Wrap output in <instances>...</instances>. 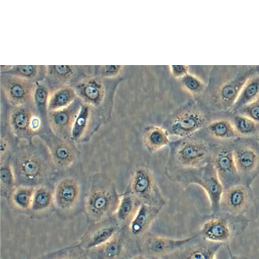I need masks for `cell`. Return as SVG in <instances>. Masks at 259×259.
Returning a JSON list of instances; mask_svg holds the SVG:
<instances>
[{
    "instance_id": "6da1fadb",
    "label": "cell",
    "mask_w": 259,
    "mask_h": 259,
    "mask_svg": "<svg viewBox=\"0 0 259 259\" xmlns=\"http://www.w3.org/2000/svg\"><path fill=\"white\" fill-rule=\"evenodd\" d=\"M10 162L16 186L49 185L57 171L43 143L41 146L32 143L17 147Z\"/></svg>"
},
{
    "instance_id": "7a4b0ae2",
    "label": "cell",
    "mask_w": 259,
    "mask_h": 259,
    "mask_svg": "<svg viewBox=\"0 0 259 259\" xmlns=\"http://www.w3.org/2000/svg\"><path fill=\"white\" fill-rule=\"evenodd\" d=\"M120 195L114 183L105 173H97L89 177L83 203V211L92 224L113 217Z\"/></svg>"
},
{
    "instance_id": "3957f363",
    "label": "cell",
    "mask_w": 259,
    "mask_h": 259,
    "mask_svg": "<svg viewBox=\"0 0 259 259\" xmlns=\"http://www.w3.org/2000/svg\"><path fill=\"white\" fill-rule=\"evenodd\" d=\"M164 174L183 188L192 184L201 187L209 199L211 214L218 213L224 189L211 161L200 167L164 171Z\"/></svg>"
},
{
    "instance_id": "277c9868",
    "label": "cell",
    "mask_w": 259,
    "mask_h": 259,
    "mask_svg": "<svg viewBox=\"0 0 259 259\" xmlns=\"http://www.w3.org/2000/svg\"><path fill=\"white\" fill-rule=\"evenodd\" d=\"M164 171L200 167L211 161L208 143L195 136L170 141Z\"/></svg>"
},
{
    "instance_id": "5b68a950",
    "label": "cell",
    "mask_w": 259,
    "mask_h": 259,
    "mask_svg": "<svg viewBox=\"0 0 259 259\" xmlns=\"http://www.w3.org/2000/svg\"><path fill=\"white\" fill-rule=\"evenodd\" d=\"M212 95L213 105L222 110H231L246 79L256 72L253 65H225Z\"/></svg>"
},
{
    "instance_id": "8992f818",
    "label": "cell",
    "mask_w": 259,
    "mask_h": 259,
    "mask_svg": "<svg viewBox=\"0 0 259 259\" xmlns=\"http://www.w3.org/2000/svg\"><path fill=\"white\" fill-rule=\"evenodd\" d=\"M7 104L5 123L17 141L22 140L32 143L35 136L49 127L45 125L34 106Z\"/></svg>"
},
{
    "instance_id": "52a82bcc",
    "label": "cell",
    "mask_w": 259,
    "mask_h": 259,
    "mask_svg": "<svg viewBox=\"0 0 259 259\" xmlns=\"http://www.w3.org/2000/svg\"><path fill=\"white\" fill-rule=\"evenodd\" d=\"M79 178L67 176L61 178L53 188L54 207L61 215L68 216L83 210L87 185Z\"/></svg>"
},
{
    "instance_id": "ba28073f",
    "label": "cell",
    "mask_w": 259,
    "mask_h": 259,
    "mask_svg": "<svg viewBox=\"0 0 259 259\" xmlns=\"http://www.w3.org/2000/svg\"><path fill=\"white\" fill-rule=\"evenodd\" d=\"M126 188L141 204L161 209L166 204L153 172L145 164H138L133 169Z\"/></svg>"
},
{
    "instance_id": "9c48e42d",
    "label": "cell",
    "mask_w": 259,
    "mask_h": 259,
    "mask_svg": "<svg viewBox=\"0 0 259 259\" xmlns=\"http://www.w3.org/2000/svg\"><path fill=\"white\" fill-rule=\"evenodd\" d=\"M104 79L96 75H88L72 86L81 102L89 106L106 124L110 119L111 110L105 104L106 89Z\"/></svg>"
},
{
    "instance_id": "30bf717a",
    "label": "cell",
    "mask_w": 259,
    "mask_h": 259,
    "mask_svg": "<svg viewBox=\"0 0 259 259\" xmlns=\"http://www.w3.org/2000/svg\"><path fill=\"white\" fill-rule=\"evenodd\" d=\"M207 123L206 117L200 110L188 107L179 110L170 115L161 126L169 136L184 138L197 134Z\"/></svg>"
},
{
    "instance_id": "8fae6325",
    "label": "cell",
    "mask_w": 259,
    "mask_h": 259,
    "mask_svg": "<svg viewBox=\"0 0 259 259\" xmlns=\"http://www.w3.org/2000/svg\"><path fill=\"white\" fill-rule=\"evenodd\" d=\"M211 215L202 224L198 232L202 238L209 242L223 244L247 226V222L243 220Z\"/></svg>"
},
{
    "instance_id": "7c38bea8",
    "label": "cell",
    "mask_w": 259,
    "mask_h": 259,
    "mask_svg": "<svg viewBox=\"0 0 259 259\" xmlns=\"http://www.w3.org/2000/svg\"><path fill=\"white\" fill-rule=\"evenodd\" d=\"M37 137L46 146L57 170L68 169L78 159L79 152L74 143L56 136L49 127L46 128Z\"/></svg>"
},
{
    "instance_id": "4fadbf2b",
    "label": "cell",
    "mask_w": 259,
    "mask_h": 259,
    "mask_svg": "<svg viewBox=\"0 0 259 259\" xmlns=\"http://www.w3.org/2000/svg\"><path fill=\"white\" fill-rule=\"evenodd\" d=\"M1 95L11 106H33L36 83L22 77L1 73Z\"/></svg>"
},
{
    "instance_id": "5bb4252c",
    "label": "cell",
    "mask_w": 259,
    "mask_h": 259,
    "mask_svg": "<svg viewBox=\"0 0 259 259\" xmlns=\"http://www.w3.org/2000/svg\"><path fill=\"white\" fill-rule=\"evenodd\" d=\"M94 65H47L44 81L51 90L64 85H73L83 77L94 75Z\"/></svg>"
},
{
    "instance_id": "9a60e30c",
    "label": "cell",
    "mask_w": 259,
    "mask_h": 259,
    "mask_svg": "<svg viewBox=\"0 0 259 259\" xmlns=\"http://www.w3.org/2000/svg\"><path fill=\"white\" fill-rule=\"evenodd\" d=\"M199 233L189 237L176 239L150 235L142 240L141 249L145 254L152 257H161L170 255L194 240Z\"/></svg>"
},
{
    "instance_id": "2e32d148",
    "label": "cell",
    "mask_w": 259,
    "mask_h": 259,
    "mask_svg": "<svg viewBox=\"0 0 259 259\" xmlns=\"http://www.w3.org/2000/svg\"><path fill=\"white\" fill-rule=\"evenodd\" d=\"M120 227L114 215L91 224L80 238L78 244L88 251L108 241L119 231Z\"/></svg>"
},
{
    "instance_id": "e0dca14e",
    "label": "cell",
    "mask_w": 259,
    "mask_h": 259,
    "mask_svg": "<svg viewBox=\"0 0 259 259\" xmlns=\"http://www.w3.org/2000/svg\"><path fill=\"white\" fill-rule=\"evenodd\" d=\"M81 105L82 103L77 98L65 108L48 112L47 121L51 131L56 136L70 141L72 127Z\"/></svg>"
},
{
    "instance_id": "ac0fdd59",
    "label": "cell",
    "mask_w": 259,
    "mask_h": 259,
    "mask_svg": "<svg viewBox=\"0 0 259 259\" xmlns=\"http://www.w3.org/2000/svg\"><path fill=\"white\" fill-rule=\"evenodd\" d=\"M103 124L101 118L89 106L82 103L72 127L70 141L73 143L89 141Z\"/></svg>"
},
{
    "instance_id": "d6986e66",
    "label": "cell",
    "mask_w": 259,
    "mask_h": 259,
    "mask_svg": "<svg viewBox=\"0 0 259 259\" xmlns=\"http://www.w3.org/2000/svg\"><path fill=\"white\" fill-rule=\"evenodd\" d=\"M211 161L224 189L239 184V171L232 150L225 147L219 149L212 156Z\"/></svg>"
},
{
    "instance_id": "ffe728a7",
    "label": "cell",
    "mask_w": 259,
    "mask_h": 259,
    "mask_svg": "<svg viewBox=\"0 0 259 259\" xmlns=\"http://www.w3.org/2000/svg\"><path fill=\"white\" fill-rule=\"evenodd\" d=\"M249 200V194L246 187L237 184L224 189L221 201L226 213L238 215L246 207Z\"/></svg>"
},
{
    "instance_id": "44dd1931",
    "label": "cell",
    "mask_w": 259,
    "mask_h": 259,
    "mask_svg": "<svg viewBox=\"0 0 259 259\" xmlns=\"http://www.w3.org/2000/svg\"><path fill=\"white\" fill-rule=\"evenodd\" d=\"M223 244L202 240L196 244L185 246L166 256L168 259H215V255Z\"/></svg>"
},
{
    "instance_id": "7402d4cb",
    "label": "cell",
    "mask_w": 259,
    "mask_h": 259,
    "mask_svg": "<svg viewBox=\"0 0 259 259\" xmlns=\"http://www.w3.org/2000/svg\"><path fill=\"white\" fill-rule=\"evenodd\" d=\"M161 208L146 204H141L136 213L128 224L131 233L136 237L143 236L149 229Z\"/></svg>"
},
{
    "instance_id": "603a6c76",
    "label": "cell",
    "mask_w": 259,
    "mask_h": 259,
    "mask_svg": "<svg viewBox=\"0 0 259 259\" xmlns=\"http://www.w3.org/2000/svg\"><path fill=\"white\" fill-rule=\"evenodd\" d=\"M124 251V241L119 231L108 241L87 253L90 259H121Z\"/></svg>"
},
{
    "instance_id": "cb8c5ba5",
    "label": "cell",
    "mask_w": 259,
    "mask_h": 259,
    "mask_svg": "<svg viewBox=\"0 0 259 259\" xmlns=\"http://www.w3.org/2000/svg\"><path fill=\"white\" fill-rule=\"evenodd\" d=\"M142 136L143 145L150 153L159 151L170 142L169 135L162 126L147 125L142 130Z\"/></svg>"
},
{
    "instance_id": "d4e9b609",
    "label": "cell",
    "mask_w": 259,
    "mask_h": 259,
    "mask_svg": "<svg viewBox=\"0 0 259 259\" xmlns=\"http://www.w3.org/2000/svg\"><path fill=\"white\" fill-rule=\"evenodd\" d=\"M259 100V73L252 74L242 87L231 111L235 112Z\"/></svg>"
},
{
    "instance_id": "484cf974",
    "label": "cell",
    "mask_w": 259,
    "mask_h": 259,
    "mask_svg": "<svg viewBox=\"0 0 259 259\" xmlns=\"http://www.w3.org/2000/svg\"><path fill=\"white\" fill-rule=\"evenodd\" d=\"M141 202L126 188L125 191L120 194L119 202L114 215L118 224H129L137 211Z\"/></svg>"
},
{
    "instance_id": "4316f807",
    "label": "cell",
    "mask_w": 259,
    "mask_h": 259,
    "mask_svg": "<svg viewBox=\"0 0 259 259\" xmlns=\"http://www.w3.org/2000/svg\"><path fill=\"white\" fill-rule=\"evenodd\" d=\"M77 98L76 92L72 85L59 87L50 93L48 112L65 108L71 104Z\"/></svg>"
},
{
    "instance_id": "83f0119b",
    "label": "cell",
    "mask_w": 259,
    "mask_h": 259,
    "mask_svg": "<svg viewBox=\"0 0 259 259\" xmlns=\"http://www.w3.org/2000/svg\"><path fill=\"white\" fill-rule=\"evenodd\" d=\"M54 207V194L49 185L35 187L30 211L34 214H41Z\"/></svg>"
},
{
    "instance_id": "f1b7e54d",
    "label": "cell",
    "mask_w": 259,
    "mask_h": 259,
    "mask_svg": "<svg viewBox=\"0 0 259 259\" xmlns=\"http://www.w3.org/2000/svg\"><path fill=\"white\" fill-rule=\"evenodd\" d=\"M35 187L16 186L8 201L14 208L20 211H30Z\"/></svg>"
},
{
    "instance_id": "f546056e",
    "label": "cell",
    "mask_w": 259,
    "mask_h": 259,
    "mask_svg": "<svg viewBox=\"0 0 259 259\" xmlns=\"http://www.w3.org/2000/svg\"><path fill=\"white\" fill-rule=\"evenodd\" d=\"M235 162L239 172H250L257 166L259 157L256 152L248 147H242L233 152Z\"/></svg>"
},
{
    "instance_id": "4dcf8cb0",
    "label": "cell",
    "mask_w": 259,
    "mask_h": 259,
    "mask_svg": "<svg viewBox=\"0 0 259 259\" xmlns=\"http://www.w3.org/2000/svg\"><path fill=\"white\" fill-rule=\"evenodd\" d=\"M16 75L36 83L44 80L47 75V65H12L6 73Z\"/></svg>"
},
{
    "instance_id": "1f68e13d",
    "label": "cell",
    "mask_w": 259,
    "mask_h": 259,
    "mask_svg": "<svg viewBox=\"0 0 259 259\" xmlns=\"http://www.w3.org/2000/svg\"><path fill=\"white\" fill-rule=\"evenodd\" d=\"M50 93L51 90L44 80L36 83L33 97L34 106L46 126H48V104Z\"/></svg>"
},
{
    "instance_id": "d6a6232c",
    "label": "cell",
    "mask_w": 259,
    "mask_h": 259,
    "mask_svg": "<svg viewBox=\"0 0 259 259\" xmlns=\"http://www.w3.org/2000/svg\"><path fill=\"white\" fill-rule=\"evenodd\" d=\"M205 127L209 135L217 139H231L237 134L233 123L225 119L213 120L208 123Z\"/></svg>"
},
{
    "instance_id": "836d02e7",
    "label": "cell",
    "mask_w": 259,
    "mask_h": 259,
    "mask_svg": "<svg viewBox=\"0 0 259 259\" xmlns=\"http://www.w3.org/2000/svg\"><path fill=\"white\" fill-rule=\"evenodd\" d=\"M16 186L10 158L1 160L0 168V193L1 196L7 201Z\"/></svg>"
},
{
    "instance_id": "e575fe53",
    "label": "cell",
    "mask_w": 259,
    "mask_h": 259,
    "mask_svg": "<svg viewBox=\"0 0 259 259\" xmlns=\"http://www.w3.org/2000/svg\"><path fill=\"white\" fill-rule=\"evenodd\" d=\"M40 259H90L78 244L65 247L44 255Z\"/></svg>"
},
{
    "instance_id": "d590c367",
    "label": "cell",
    "mask_w": 259,
    "mask_h": 259,
    "mask_svg": "<svg viewBox=\"0 0 259 259\" xmlns=\"http://www.w3.org/2000/svg\"><path fill=\"white\" fill-rule=\"evenodd\" d=\"M14 141L17 142L10 131L7 124L1 125L0 140L1 160L10 158L17 147H14Z\"/></svg>"
},
{
    "instance_id": "8d00e7d4",
    "label": "cell",
    "mask_w": 259,
    "mask_h": 259,
    "mask_svg": "<svg viewBox=\"0 0 259 259\" xmlns=\"http://www.w3.org/2000/svg\"><path fill=\"white\" fill-rule=\"evenodd\" d=\"M233 124L237 133L245 136L252 135L257 128V122L241 114L235 116Z\"/></svg>"
},
{
    "instance_id": "74e56055",
    "label": "cell",
    "mask_w": 259,
    "mask_h": 259,
    "mask_svg": "<svg viewBox=\"0 0 259 259\" xmlns=\"http://www.w3.org/2000/svg\"><path fill=\"white\" fill-rule=\"evenodd\" d=\"M180 81L184 90L192 94H199L205 88V84L201 79L189 73L180 78Z\"/></svg>"
},
{
    "instance_id": "f35d334b",
    "label": "cell",
    "mask_w": 259,
    "mask_h": 259,
    "mask_svg": "<svg viewBox=\"0 0 259 259\" xmlns=\"http://www.w3.org/2000/svg\"><path fill=\"white\" fill-rule=\"evenodd\" d=\"M94 75L107 79L116 77L121 71V65H94Z\"/></svg>"
},
{
    "instance_id": "ab89813d",
    "label": "cell",
    "mask_w": 259,
    "mask_h": 259,
    "mask_svg": "<svg viewBox=\"0 0 259 259\" xmlns=\"http://www.w3.org/2000/svg\"><path fill=\"white\" fill-rule=\"evenodd\" d=\"M240 114L244 115L256 122H259V100L240 110Z\"/></svg>"
},
{
    "instance_id": "60d3db41",
    "label": "cell",
    "mask_w": 259,
    "mask_h": 259,
    "mask_svg": "<svg viewBox=\"0 0 259 259\" xmlns=\"http://www.w3.org/2000/svg\"><path fill=\"white\" fill-rule=\"evenodd\" d=\"M169 69L172 76L181 78L188 73L189 67L185 65H170Z\"/></svg>"
},
{
    "instance_id": "b9f144b4",
    "label": "cell",
    "mask_w": 259,
    "mask_h": 259,
    "mask_svg": "<svg viewBox=\"0 0 259 259\" xmlns=\"http://www.w3.org/2000/svg\"><path fill=\"white\" fill-rule=\"evenodd\" d=\"M228 250L229 252L228 259H248L246 257L240 255H236L232 253L229 246H227Z\"/></svg>"
},
{
    "instance_id": "7bdbcfd3",
    "label": "cell",
    "mask_w": 259,
    "mask_h": 259,
    "mask_svg": "<svg viewBox=\"0 0 259 259\" xmlns=\"http://www.w3.org/2000/svg\"><path fill=\"white\" fill-rule=\"evenodd\" d=\"M128 259H149L146 255L144 254H137L134 255Z\"/></svg>"
},
{
    "instance_id": "ee69618b",
    "label": "cell",
    "mask_w": 259,
    "mask_h": 259,
    "mask_svg": "<svg viewBox=\"0 0 259 259\" xmlns=\"http://www.w3.org/2000/svg\"><path fill=\"white\" fill-rule=\"evenodd\" d=\"M257 140L259 142V133H258V136H257Z\"/></svg>"
}]
</instances>
